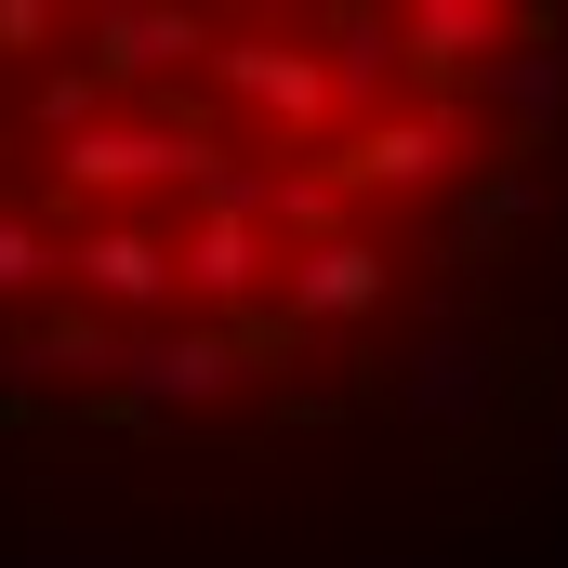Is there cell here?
Wrapping results in <instances>:
<instances>
[{"label":"cell","mask_w":568,"mask_h":568,"mask_svg":"<svg viewBox=\"0 0 568 568\" xmlns=\"http://www.w3.org/2000/svg\"><path fill=\"white\" fill-rule=\"evenodd\" d=\"M489 13H0V397L331 424L542 252Z\"/></svg>","instance_id":"obj_1"}]
</instances>
